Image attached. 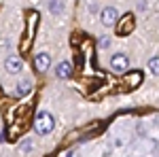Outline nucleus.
Here are the masks:
<instances>
[{
    "instance_id": "obj_1",
    "label": "nucleus",
    "mask_w": 159,
    "mask_h": 157,
    "mask_svg": "<svg viewBox=\"0 0 159 157\" xmlns=\"http://www.w3.org/2000/svg\"><path fill=\"white\" fill-rule=\"evenodd\" d=\"M30 119H32V106L30 104H24V106L15 109L13 115H9V127H7L9 132H7V138L9 140H15L17 136H21L28 130Z\"/></svg>"
},
{
    "instance_id": "obj_2",
    "label": "nucleus",
    "mask_w": 159,
    "mask_h": 157,
    "mask_svg": "<svg viewBox=\"0 0 159 157\" xmlns=\"http://www.w3.org/2000/svg\"><path fill=\"white\" fill-rule=\"evenodd\" d=\"M38 13L36 11H28L25 13V28H24V34L19 38V51L21 55H28L30 53V47L36 38V25H38Z\"/></svg>"
},
{
    "instance_id": "obj_3",
    "label": "nucleus",
    "mask_w": 159,
    "mask_h": 157,
    "mask_svg": "<svg viewBox=\"0 0 159 157\" xmlns=\"http://www.w3.org/2000/svg\"><path fill=\"white\" fill-rule=\"evenodd\" d=\"M53 125H55V121L51 117V113H47V110L38 113L36 119H34V130H36V134H40V136L49 134L51 130H53Z\"/></svg>"
},
{
    "instance_id": "obj_4",
    "label": "nucleus",
    "mask_w": 159,
    "mask_h": 157,
    "mask_svg": "<svg viewBox=\"0 0 159 157\" xmlns=\"http://www.w3.org/2000/svg\"><path fill=\"white\" fill-rule=\"evenodd\" d=\"M142 83V72L140 70H132V72H127L123 79H119V87H121L123 91H134L136 87H140Z\"/></svg>"
},
{
    "instance_id": "obj_5",
    "label": "nucleus",
    "mask_w": 159,
    "mask_h": 157,
    "mask_svg": "<svg viewBox=\"0 0 159 157\" xmlns=\"http://www.w3.org/2000/svg\"><path fill=\"white\" fill-rule=\"evenodd\" d=\"M136 28V21H134V15L132 13H125L121 19L117 21V28H115V32H117V36H127V34H132Z\"/></svg>"
},
{
    "instance_id": "obj_6",
    "label": "nucleus",
    "mask_w": 159,
    "mask_h": 157,
    "mask_svg": "<svg viewBox=\"0 0 159 157\" xmlns=\"http://www.w3.org/2000/svg\"><path fill=\"white\" fill-rule=\"evenodd\" d=\"M127 66H129L127 55H123V53L112 55V60H110V68H112L115 72H123V70H127Z\"/></svg>"
},
{
    "instance_id": "obj_7",
    "label": "nucleus",
    "mask_w": 159,
    "mask_h": 157,
    "mask_svg": "<svg viewBox=\"0 0 159 157\" xmlns=\"http://www.w3.org/2000/svg\"><path fill=\"white\" fill-rule=\"evenodd\" d=\"M49 66H51L49 53H38L36 58H34V70H36V72H45Z\"/></svg>"
},
{
    "instance_id": "obj_8",
    "label": "nucleus",
    "mask_w": 159,
    "mask_h": 157,
    "mask_svg": "<svg viewBox=\"0 0 159 157\" xmlns=\"http://www.w3.org/2000/svg\"><path fill=\"white\" fill-rule=\"evenodd\" d=\"M4 68L13 74L19 72V70H21V60H19L17 55H11V58H7V62H4Z\"/></svg>"
},
{
    "instance_id": "obj_9",
    "label": "nucleus",
    "mask_w": 159,
    "mask_h": 157,
    "mask_svg": "<svg viewBox=\"0 0 159 157\" xmlns=\"http://www.w3.org/2000/svg\"><path fill=\"white\" fill-rule=\"evenodd\" d=\"M102 21H104V24H115V21H117V9L106 7V9L102 11Z\"/></svg>"
},
{
    "instance_id": "obj_10",
    "label": "nucleus",
    "mask_w": 159,
    "mask_h": 157,
    "mask_svg": "<svg viewBox=\"0 0 159 157\" xmlns=\"http://www.w3.org/2000/svg\"><path fill=\"white\" fill-rule=\"evenodd\" d=\"M72 74V64L70 62H61L60 66H57V76L60 79H68Z\"/></svg>"
},
{
    "instance_id": "obj_11",
    "label": "nucleus",
    "mask_w": 159,
    "mask_h": 157,
    "mask_svg": "<svg viewBox=\"0 0 159 157\" xmlns=\"http://www.w3.org/2000/svg\"><path fill=\"white\" fill-rule=\"evenodd\" d=\"M30 87H32V85H30V81H21V83H19V87H17V96L28 94V91H30Z\"/></svg>"
},
{
    "instance_id": "obj_12",
    "label": "nucleus",
    "mask_w": 159,
    "mask_h": 157,
    "mask_svg": "<svg viewBox=\"0 0 159 157\" xmlns=\"http://www.w3.org/2000/svg\"><path fill=\"white\" fill-rule=\"evenodd\" d=\"M148 68H151V72H153V74H159V58H151Z\"/></svg>"
},
{
    "instance_id": "obj_13",
    "label": "nucleus",
    "mask_w": 159,
    "mask_h": 157,
    "mask_svg": "<svg viewBox=\"0 0 159 157\" xmlns=\"http://www.w3.org/2000/svg\"><path fill=\"white\" fill-rule=\"evenodd\" d=\"M19 149H21V151H24V153H28V151H30V149H32V140H24V142H21V146H19Z\"/></svg>"
},
{
    "instance_id": "obj_14",
    "label": "nucleus",
    "mask_w": 159,
    "mask_h": 157,
    "mask_svg": "<svg viewBox=\"0 0 159 157\" xmlns=\"http://www.w3.org/2000/svg\"><path fill=\"white\" fill-rule=\"evenodd\" d=\"M100 45H102V49L110 47V38L108 36H102V38H100Z\"/></svg>"
},
{
    "instance_id": "obj_15",
    "label": "nucleus",
    "mask_w": 159,
    "mask_h": 157,
    "mask_svg": "<svg viewBox=\"0 0 159 157\" xmlns=\"http://www.w3.org/2000/svg\"><path fill=\"white\" fill-rule=\"evenodd\" d=\"M0 96H2V89H0Z\"/></svg>"
}]
</instances>
